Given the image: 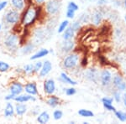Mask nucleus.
<instances>
[{
    "label": "nucleus",
    "mask_w": 126,
    "mask_h": 124,
    "mask_svg": "<svg viewBox=\"0 0 126 124\" xmlns=\"http://www.w3.org/2000/svg\"><path fill=\"white\" fill-rule=\"evenodd\" d=\"M113 100L116 101L117 103H120V101H122V96H121L120 91L118 90V89L113 91Z\"/></svg>",
    "instance_id": "nucleus-32"
},
{
    "label": "nucleus",
    "mask_w": 126,
    "mask_h": 124,
    "mask_svg": "<svg viewBox=\"0 0 126 124\" xmlns=\"http://www.w3.org/2000/svg\"><path fill=\"white\" fill-rule=\"evenodd\" d=\"M102 102L103 103H106V104H112L113 100V97H108V96H104L102 98Z\"/></svg>",
    "instance_id": "nucleus-41"
},
{
    "label": "nucleus",
    "mask_w": 126,
    "mask_h": 124,
    "mask_svg": "<svg viewBox=\"0 0 126 124\" xmlns=\"http://www.w3.org/2000/svg\"><path fill=\"white\" fill-rule=\"evenodd\" d=\"M34 1V3L35 5H41L43 6L45 3H46V2L47 1V0H33Z\"/></svg>",
    "instance_id": "nucleus-44"
},
{
    "label": "nucleus",
    "mask_w": 126,
    "mask_h": 124,
    "mask_svg": "<svg viewBox=\"0 0 126 124\" xmlns=\"http://www.w3.org/2000/svg\"><path fill=\"white\" fill-rule=\"evenodd\" d=\"M62 3L60 0H47L43 5L44 11L49 16H55L59 13Z\"/></svg>",
    "instance_id": "nucleus-5"
},
{
    "label": "nucleus",
    "mask_w": 126,
    "mask_h": 124,
    "mask_svg": "<svg viewBox=\"0 0 126 124\" xmlns=\"http://www.w3.org/2000/svg\"><path fill=\"white\" fill-rule=\"evenodd\" d=\"M43 91L46 96H50L55 94L56 91V84L54 79L48 78L44 81L43 83Z\"/></svg>",
    "instance_id": "nucleus-7"
},
{
    "label": "nucleus",
    "mask_w": 126,
    "mask_h": 124,
    "mask_svg": "<svg viewBox=\"0 0 126 124\" xmlns=\"http://www.w3.org/2000/svg\"><path fill=\"white\" fill-rule=\"evenodd\" d=\"M9 4L11 8L19 12H22L26 8V3L24 0H9Z\"/></svg>",
    "instance_id": "nucleus-21"
},
{
    "label": "nucleus",
    "mask_w": 126,
    "mask_h": 124,
    "mask_svg": "<svg viewBox=\"0 0 126 124\" xmlns=\"http://www.w3.org/2000/svg\"><path fill=\"white\" fill-rule=\"evenodd\" d=\"M103 19V14H102V12L100 11H96L94 12V14L92 15L91 17V21L93 25L95 26H99L101 24Z\"/></svg>",
    "instance_id": "nucleus-22"
},
{
    "label": "nucleus",
    "mask_w": 126,
    "mask_h": 124,
    "mask_svg": "<svg viewBox=\"0 0 126 124\" xmlns=\"http://www.w3.org/2000/svg\"><path fill=\"white\" fill-rule=\"evenodd\" d=\"M52 117H53L55 121H59L63 117V111L59 109L54 110L53 113H52Z\"/></svg>",
    "instance_id": "nucleus-29"
},
{
    "label": "nucleus",
    "mask_w": 126,
    "mask_h": 124,
    "mask_svg": "<svg viewBox=\"0 0 126 124\" xmlns=\"http://www.w3.org/2000/svg\"><path fill=\"white\" fill-rule=\"evenodd\" d=\"M112 78H113V76H112V72L110 70L104 69V70H103L101 71L99 79H100V82L102 84V86H109L112 81Z\"/></svg>",
    "instance_id": "nucleus-12"
},
{
    "label": "nucleus",
    "mask_w": 126,
    "mask_h": 124,
    "mask_svg": "<svg viewBox=\"0 0 126 124\" xmlns=\"http://www.w3.org/2000/svg\"><path fill=\"white\" fill-rule=\"evenodd\" d=\"M76 35V31L72 29V27L71 25H69L66 29L64 32L62 33V39L64 40H73Z\"/></svg>",
    "instance_id": "nucleus-23"
},
{
    "label": "nucleus",
    "mask_w": 126,
    "mask_h": 124,
    "mask_svg": "<svg viewBox=\"0 0 126 124\" xmlns=\"http://www.w3.org/2000/svg\"><path fill=\"white\" fill-rule=\"evenodd\" d=\"M85 77L88 81L97 83V81L99 80L100 74H99L98 70L96 68H90L88 70H87L86 72H85Z\"/></svg>",
    "instance_id": "nucleus-14"
},
{
    "label": "nucleus",
    "mask_w": 126,
    "mask_h": 124,
    "mask_svg": "<svg viewBox=\"0 0 126 124\" xmlns=\"http://www.w3.org/2000/svg\"><path fill=\"white\" fill-rule=\"evenodd\" d=\"M80 65L82 67H86L87 66V58L86 56H84V57L80 60Z\"/></svg>",
    "instance_id": "nucleus-43"
},
{
    "label": "nucleus",
    "mask_w": 126,
    "mask_h": 124,
    "mask_svg": "<svg viewBox=\"0 0 126 124\" xmlns=\"http://www.w3.org/2000/svg\"><path fill=\"white\" fill-rule=\"evenodd\" d=\"M75 15H76V11L70 9H66V17L68 19H73L75 18Z\"/></svg>",
    "instance_id": "nucleus-36"
},
{
    "label": "nucleus",
    "mask_w": 126,
    "mask_h": 124,
    "mask_svg": "<svg viewBox=\"0 0 126 124\" xmlns=\"http://www.w3.org/2000/svg\"><path fill=\"white\" fill-rule=\"evenodd\" d=\"M19 35L20 34H18L10 30V31L5 33L4 36H3L2 45L8 53L14 55L18 52L19 48H20Z\"/></svg>",
    "instance_id": "nucleus-2"
},
{
    "label": "nucleus",
    "mask_w": 126,
    "mask_h": 124,
    "mask_svg": "<svg viewBox=\"0 0 126 124\" xmlns=\"http://www.w3.org/2000/svg\"><path fill=\"white\" fill-rule=\"evenodd\" d=\"M11 70V66L9 63L4 60H0V73H7Z\"/></svg>",
    "instance_id": "nucleus-25"
},
{
    "label": "nucleus",
    "mask_w": 126,
    "mask_h": 124,
    "mask_svg": "<svg viewBox=\"0 0 126 124\" xmlns=\"http://www.w3.org/2000/svg\"><path fill=\"white\" fill-rule=\"evenodd\" d=\"M76 47V43L73 40H64L61 44V51L62 54L67 55L69 53L73 52Z\"/></svg>",
    "instance_id": "nucleus-8"
},
{
    "label": "nucleus",
    "mask_w": 126,
    "mask_h": 124,
    "mask_svg": "<svg viewBox=\"0 0 126 124\" xmlns=\"http://www.w3.org/2000/svg\"><path fill=\"white\" fill-rule=\"evenodd\" d=\"M114 113L115 117L120 122H126V112H124L122 111H116Z\"/></svg>",
    "instance_id": "nucleus-33"
},
{
    "label": "nucleus",
    "mask_w": 126,
    "mask_h": 124,
    "mask_svg": "<svg viewBox=\"0 0 126 124\" xmlns=\"http://www.w3.org/2000/svg\"><path fill=\"white\" fill-rule=\"evenodd\" d=\"M20 18H21V12L11 8V9H8L3 14V23L4 26L11 29L12 26L19 24Z\"/></svg>",
    "instance_id": "nucleus-3"
},
{
    "label": "nucleus",
    "mask_w": 126,
    "mask_h": 124,
    "mask_svg": "<svg viewBox=\"0 0 126 124\" xmlns=\"http://www.w3.org/2000/svg\"><path fill=\"white\" fill-rule=\"evenodd\" d=\"M125 23H126V15L125 16Z\"/></svg>",
    "instance_id": "nucleus-51"
},
{
    "label": "nucleus",
    "mask_w": 126,
    "mask_h": 124,
    "mask_svg": "<svg viewBox=\"0 0 126 124\" xmlns=\"http://www.w3.org/2000/svg\"><path fill=\"white\" fill-rule=\"evenodd\" d=\"M59 81L65 85H70V86H77L78 85V81H75L74 79H72L67 73L66 72H62L59 77Z\"/></svg>",
    "instance_id": "nucleus-18"
},
{
    "label": "nucleus",
    "mask_w": 126,
    "mask_h": 124,
    "mask_svg": "<svg viewBox=\"0 0 126 124\" xmlns=\"http://www.w3.org/2000/svg\"><path fill=\"white\" fill-rule=\"evenodd\" d=\"M15 71L18 76H23V69L22 68H16Z\"/></svg>",
    "instance_id": "nucleus-45"
},
{
    "label": "nucleus",
    "mask_w": 126,
    "mask_h": 124,
    "mask_svg": "<svg viewBox=\"0 0 126 124\" xmlns=\"http://www.w3.org/2000/svg\"><path fill=\"white\" fill-rule=\"evenodd\" d=\"M43 13L44 7L41 5L31 4L26 6L25 9L21 12L19 24L24 28L33 27L41 19Z\"/></svg>",
    "instance_id": "nucleus-1"
},
{
    "label": "nucleus",
    "mask_w": 126,
    "mask_h": 124,
    "mask_svg": "<svg viewBox=\"0 0 126 124\" xmlns=\"http://www.w3.org/2000/svg\"><path fill=\"white\" fill-rule=\"evenodd\" d=\"M8 90H9V92L12 93L15 96H18L24 92V84L17 79L12 80L9 84Z\"/></svg>",
    "instance_id": "nucleus-6"
},
{
    "label": "nucleus",
    "mask_w": 126,
    "mask_h": 124,
    "mask_svg": "<svg viewBox=\"0 0 126 124\" xmlns=\"http://www.w3.org/2000/svg\"><path fill=\"white\" fill-rule=\"evenodd\" d=\"M79 63H80V55L78 53L71 52L67 55H65L62 65L65 70L70 71V70H75Z\"/></svg>",
    "instance_id": "nucleus-4"
},
{
    "label": "nucleus",
    "mask_w": 126,
    "mask_h": 124,
    "mask_svg": "<svg viewBox=\"0 0 126 124\" xmlns=\"http://www.w3.org/2000/svg\"><path fill=\"white\" fill-rule=\"evenodd\" d=\"M66 9H72L77 12L79 9V6L77 4V3H75V2H73V1H71L67 3V8H66Z\"/></svg>",
    "instance_id": "nucleus-37"
},
{
    "label": "nucleus",
    "mask_w": 126,
    "mask_h": 124,
    "mask_svg": "<svg viewBox=\"0 0 126 124\" xmlns=\"http://www.w3.org/2000/svg\"><path fill=\"white\" fill-rule=\"evenodd\" d=\"M15 115L19 117H24L29 111V108H28V106L26 103L15 102Z\"/></svg>",
    "instance_id": "nucleus-15"
},
{
    "label": "nucleus",
    "mask_w": 126,
    "mask_h": 124,
    "mask_svg": "<svg viewBox=\"0 0 126 124\" xmlns=\"http://www.w3.org/2000/svg\"><path fill=\"white\" fill-rule=\"evenodd\" d=\"M34 49H35V44L33 41L28 40L25 44L20 46V51H21V54L24 55H30L34 52Z\"/></svg>",
    "instance_id": "nucleus-16"
},
{
    "label": "nucleus",
    "mask_w": 126,
    "mask_h": 124,
    "mask_svg": "<svg viewBox=\"0 0 126 124\" xmlns=\"http://www.w3.org/2000/svg\"><path fill=\"white\" fill-rule=\"evenodd\" d=\"M29 111H30V113L32 116H34V117H37V116L39 115V113L41 111H40V106H34V107H32L30 110H29Z\"/></svg>",
    "instance_id": "nucleus-35"
},
{
    "label": "nucleus",
    "mask_w": 126,
    "mask_h": 124,
    "mask_svg": "<svg viewBox=\"0 0 126 124\" xmlns=\"http://www.w3.org/2000/svg\"><path fill=\"white\" fill-rule=\"evenodd\" d=\"M9 4V2L8 0H1L0 1V12H3V10L7 9Z\"/></svg>",
    "instance_id": "nucleus-38"
},
{
    "label": "nucleus",
    "mask_w": 126,
    "mask_h": 124,
    "mask_svg": "<svg viewBox=\"0 0 126 124\" xmlns=\"http://www.w3.org/2000/svg\"><path fill=\"white\" fill-rule=\"evenodd\" d=\"M123 81H124L123 77H122L121 76H119V75H115V76L112 78V82H113V85L115 88H117V87L119 86V85L123 82Z\"/></svg>",
    "instance_id": "nucleus-28"
},
{
    "label": "nucleus",
    "mask_w": 126,
    "mask_h": 124,
    "mask_svg": "<svg viewBox=\"0 0 126 124\" xmlns=\"http://www.w3.org/2000/svg\"><path fill=\"white\" fill-rule=\"evenodd\" d=\"M122 100H123V102H124V105H125V107H126V93L124 94L123 97H122Z\"/></svg>",
    "instance_id": "nucleus-47"
},
{
    "label": "nucleus",
    "mask_w": 126,
    "mask_h": 124,
    "mask_svg": "<svg viewBox=\"0 0 126 124\" xmlns=\"http://www.w3.org/2000/svg\"><path fill=\"white\" fill-rule=\"evenodd\" d=\"M37 101V97L36 96H32V95H29L25 92H23L21 94L15 96L14 101L15 102H21V103H27V102H35Z\"/></svg>",
    "instance_id": "nucleus-10"
},
{
    "label": "nucleus",
    "mask_w": 126,
    "mask_h": 124,
    "mask_svg": "<svg viewBox=\"0 0 126 124\" xmlns=\"http://www.w3.org/2000/svg\"><path fill=\"white\" fill-rule=\"evenodd\" d=\"M24 92L29 95L38 96L40 94L37 83L35 81H27L24 83Z\"/></svg>",
    "instance_id": "nucleus-9"
},
{
    "label": "nucleus",
    "mask_w": 126,
    "mask_h": 124,
    "mask_svg": "<svg viewBox=\"0 0 126 124\" xmlns=\"http://www.w3.org/2000/svg\"><path fill=\"white\" fill-rule=\"evenodd\" d=\"M124 5H125V7L126 9V0H124Z\"/></svg>",
    "instance_id": "nucleus-49"
},
{
    "label": "nucleus",
    "mask_w": 126,
    "mask_h": 124,
    "mask_svg": "<svg viewBox=\"0 0 126 124\" xmlns=\"http://www.w3.org/2000/svg\"><path fill=\"white\" fill-rule=\"evenodd\" d=\"M52 70V63L50 60H46L43 61V66H42L41 70H40V72L38 73V76L40 79L46 78V76H48V75L51 72Z\"/></svg>",
    "instance_id": "nucleus-11"
},
{
    "label": "nucleus",
    "mask_w": 126,
    "mask_h": 124,
    "mask_svg": "<svg viewBox=\"0 0 126 124\" xmlns=\"http://www.w3.org/2000/svg\"><path fill=\"white\" fill-rule=\"evenodd\" d=\"M3 24H2L1 23H0V33H1V32L3 31Z\"/></svg>",
    "instance_id": "nucleus-48"
},
{
    "label": "nucleus",
    "mask_w": 126,
    "mask_h": 124,
    "mask_svg": "<svg viewBox=\"0 0 126 124\" xmlns=\"http://www.w3.org/2000/svg\"><path fill=\"white\" fill-rule=\"evenodd\" d=\"M50 115L47 111H41L36 117V122L40 124H46L50 122Z\"/></svg>",
    "instance_id": "nucleus-20"
},
{
    "label": "nucleus",
    "mask_w": 126,
    "mask_h": 124,
    "mask_svg": "<svg viewBox=\"0 0 126 124\" xmlns=\"http://www.w3.org/2000/svg\"><path fill=\"white\" fill-rule=\"evenodd\" d=\"M78 115L82 117H94V113L92 111L87 109H79L78 111Z\"/></svg>",
    "instance_id": "nucleus-27"
},
{
    "label": "nucleus",
    "mask_w": 126,
    "mask_h": 124,
    "mask_svg": "<svg viewBox=\"0 0 126 124\" xmlns=\"http://www.w3.org/2000/svg\"><path fill=\"white\" fill-rule=\"evenodd\" d=\"M71 26L72 27V29L77 32H78L79 30L82 29V22L80 21V20H75V21H73L72 24H70Z\"/></svg>",
    "instance_id": "nucleus-31"
},
{
    "label": "nucleus",
    "mask_w": 126,
    "mask_h": 124,
    "mask_svg": "<svg viewBox=\"0 0 126 124\" xmlns=\"http://www.w3.org/2000/svg\"><path fill=\"white\" fill-rule=\"evenodd\" d=\"M108 3V0H98L97 3V5L99 6H103V5H105L106 3Z\"/></svg>",
    "instance_id": "nucleus-46"
},
{
    "label": "nucleus",
    "mask_w": 126,
    "mask_h": 124,
    "mask_svg": "<svg viewBox=\"0 0 126 124\" xmlns=\"http://www.w3.org/2000/svg\"><path fill=\"white\" fill-rule=\"evenodd\" d=\"M15 115V104L12 101H7L3 108V117L7 119L13 118Z\"/></svg>",
    "instance_id": "nucleus-13"
},
{
    "label": "nucleus",
    "mask_w": 126,
    "mask_h": 124,
    "mask_svg": "<svg viewBox=\"0 0 126 124\" xmlns=\"http://www.w3.org/2000/svg\"><path fill=\"white\" fill-rule=\"evenodd\" d=\"M76 93H77V89L73 86L68 87V88H65V94L67 96H72Z\"/></svg>",
    "instance_id": "nucleus-34"
},
{
    "label": "nucleus",
    "mask_w": 126,
    "mask_h": 124,
    "mask_svg": "<svg viewBox=\"0 0 126 124\" xmlns=\"http://www.w3.org/2000/svg\"><path fill=\"white\" fill-rule=\"evenodd\" d=\"M103 107L107 110V111H113V112H115V111H117L116 108H115V107H113L112 104H106V103H103Z\"/></svg>",
    "instance_id": "nucleus-39"
},
{
    "label": "nucleus",
    "mask_w": 126,
    "mask_h": 124,
    "mask_svg": "<svg viewBox=\"0 0 126 124\" xmlns=\"http://www.w3.org/2000/svg\"><path fill=\"white\" fill-rule=\"evenodd\" d=\"M49 54H50L49 50H47V49H45V48H41V49H40V50H38L35 53H34V54L30 57V60H40V59L47 56Z\"/></svg>",
    "instance_id": "nucleus-19"
},
{
    "label": "nucleus",
    "mask_w": 126,
    "mask_h": 124,
    "mask_svg": "<svg viewBox=\"0 0 126 124\" xmlns=\"http://www.w3.org/2000/svg\"><path fill=\"white\" fill-rule=\"evenodd\" d=\"M61 102H62L61 98L55 94L48 96V97L46 99V105L49 106L50 107H51V108H56V107H57L58 106L61 104Z\"/></svg>",
    "instance_id": "nucleus-17"
},
{
    "label": "nucleus",
    "mask_w": 126,
    "mask_h": 124,
    "mask_svg": "<svg viewBox=\"0 0 126 124\" xmlns=\"http://www.w3.org/2000/svg\"><path fill=\"white\" fill-rule=\"evenodd\" d=\"M16 96H15L14 94H12V93L9 92L7 95H5V96L3 97L4 98V100L6 101H14V100H15Z\"/></svg>",
    "instance_id": "nucleus-40"
},
{
    "label": "nucleus",
    "mask_w": 126,
    "mask_h": 124,
    "mask_svg": "<svg viewBox=\"0 0 126 124\" xmlns=\"http://www.w3.org/2000/svg\"><path fill=\"white\" fill-rule=\"evenodd\" d=\"M23 69V76H31L34 74V64L33 63H29V64H25L22 67Z\"/></svg>",
    "instance_id": "nucleus-24"
},
{
    "label": "nucleus",
    "mask_w": 126,
    "mask_h": 124,
    "mask_svg": "<svg viewBox=\"0 0 126 124\" xmlns=\"http://www.w3.org/2000/svg\"><path fill=\"white\" fill-rule=\"evenodd\" d=\"M116 89H118V90H119L120 91H125V90H126V82H125V81H123V82H122L121 84L119 85V86H118Z\"/></svg>",
    "instance_id": "nucleus-42"
},
{
    "label": "nucleus",
    "mask_w": 126,
    "mask_h": 124,
    "mask_svg": "<svg viewBox=\"0 0 126 124\" xmlns=\"http://www.w3.org/2000/svg\"><path fill=\"white\" fill-rule=\"evenodd\" d=\"M69 25H70V22H69L68 19L63 20V21L61 22L60 24H59V26L57 28V33L58 34H62Z\"/></svg>",
    "instance_id": "nucleus-26"
},
{
    "label": "nucleus",
    "mask_w": 126,
    "mask_h": 124,
    "mask_svg": "<svg viewBox=\"0 0 126 124\" xmlns=\"http://www.w3.org/2000/svg\"><path fill=\"white\" fill-rule=\"evenodd\" d=\"M1 78H2V73H0V81H1Z\"/></svg>",
    "instance_id": "nucleus-50"
},
{
    "label": "nucleus",
    "mask_w": 126,
    "mask_h": 124,
    "mask_svg": "<svg viewBox=\"0 0 126 124\" xmlns=\"http://www.w3.org/2000/svg\"><path fill=\"white\" fill-rule=\"evenodd\" d=\"M0 98H1V95H0Z\"/></svg>",
    "instance_id": "nucleus-52"
},
{
    "label": "nucleus",
    "mask_w": 126,
    "mask_h": 124,
    "mask_svg": "<svg viewBox=\"0 0 126 124\" xmlns=\"http://www.w3.org/2000/svg\"><path fill=\"white\" fill-rule=\"evenodd\" d=\"M34 64V74H37L40 72V70H41L42 66H43V61H41L40 60H35V62L33 63Z\"/></svg>",
    "instance_id": "nucleus-30"
}]
</instances>
